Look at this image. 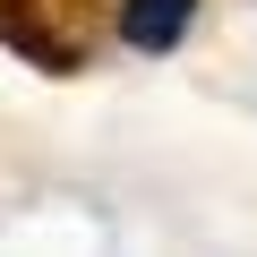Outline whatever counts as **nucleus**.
<instances>
[{"label": "nucleus", "mask_w": 257, "mask_h": 257, "mask_svg": "<svg viewBox=\"0 0 257 257\" xmlns=\"http://www.w3.org/2000/svg\"><path fill=\"white\" fill-rule=\"evenodd\" d=\"M189 18H197V0H120V43L163 60V52H180Z\"/></svg>", "instance_id": "1"}]
</instances>
